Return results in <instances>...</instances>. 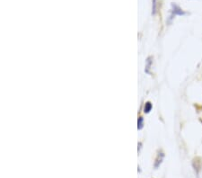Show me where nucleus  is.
<instances>
[{"label":"nucleus","mask_w":202,"mask_h":178,"mask_svg":"<svg viewBox=\"0 0 202 178\" xmlns=\"http://www.w3.org/2000/svg\"><path fill=\"white\" fill-rule=\"evenodd\" d=\"M157 13V0H152V15H154Z\"/></svg>","instance_id":"nucleus-4"},{"label":"nucleus","mask_w":202,"mask_h":178,"mask_svg":"<svg viewBox=\"0 0 202 178\" xmlns=\"http://www.w3.org/2000/svg\"><path fill=\"white\" fill-rule=\"evenodd\" d=\"M137 128H139V130H141L143 128V118L142 117L139 118V121H137Z\"/></svg>","instance_id":"nucleus-7"},{"label":"nucleus","mask_w":202,"mask_h":178,"mask_svg":"<svg viewBox=\"0 0 202 178\" xmlns=\"http://www.w3.org/2000/svg\"><path fill=\"white\" fill-rule=\"evenodd\" d=\"M171 12H172V15H174V16H175V15H186V12L183 11L182 9L178 5H176L175 3H172Z\"/></svg>","instance_id":"nucleus-1"},{"label":"nucleus","mask_w":202,"mask_h":178,"mask_svg":"<svg viewBox=\"0 0 202 178\" xmlns=\"http://www.w3.org/2000/svg\"><path fill=\"white\" fill-rule=\"evenodd\" d=\"M163 157H164V154L163 152H160L156 157V159H155V162H154V167L157 168L160 166V165L162 164L163 160Z\"/></svg>","instance_id":"nucleus-3"},{"label":"nucleus","mask_w":202,"mask_h":178,"mask_svg":"<svg viewBox=\"0 0 202 178\" xmlns=\"http://www.w3.org/2000/svg\"><path fill=\"white\" fill-rule=\"evenodd\" d=\"M152 107H153V105H152L151 103H150V102H148V103H146V104L145 105V106H144V112H146V114H148V112L152 110Z\"/></svg>","instance_id":"nucleus-6"},{"label":"nucleus","mask_w":202,"mask_h":178,"mask_svg":"<svg viewBox=\"0 0 202 178\" xmlns=\"http://www.w3.org/2000/svg\"><path fill=\"white\" fill-rule=\"evenodd\" d=\"M153 58L152 57H149L148 59V60H146V66H145V72L146 73H149V69H150V68H151V65H152V63H153Z\"/></svg>","instance_id":"nucleus-5"},{"label":"nucleus","mask_w":202,"mask_h":178,"mask_svg":"<svg viewBox=\"0 0 202 178\" xmlns=\"http://www.w3.org/2000/svg\"><path fill=\"white\" fill-rule=\"evenodd\" d=\"M192 166H193L194 169L196 171V173L199 175V173L201 171L202 169V160L200 157H196L193 159V162H192Z\"/></svg>","instance_id":"nucleus-2"}]
</instances>
